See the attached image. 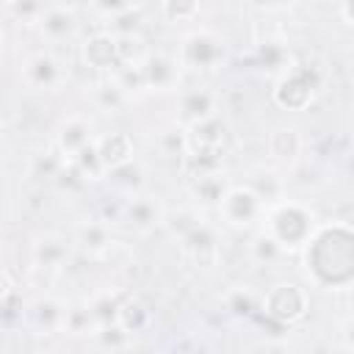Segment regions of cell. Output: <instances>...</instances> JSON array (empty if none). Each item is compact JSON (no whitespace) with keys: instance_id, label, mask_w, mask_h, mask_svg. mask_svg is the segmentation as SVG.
<instances>
[{"instance_id":"cell-1","label":"cell","mask_w":354,"mask_h":354,"mask_svg":"<svg viewBox=\"0 0 354 354\" xmlns=\"http://www.w3.org/2000/svg\"><path fill=\"white\" fill-rule=\"evenodd\" d=\"M304 266L310 279L326 290H346L354 285V227L329 221L315 227L304 243Z\"/></svg>"},{"instance_id":"cell-21","label":"cell","mask_w":354,"mask_h":354,"mask_svg":"<svg viewBox=\"0 0 354 354\" xmlns=\"http://www.w3.org/2000/svg\"><path fill=\"white\" fill-rule=\"evenodd\" d=\"M66 307L61 304V301H55V299H41V301H36V304H30V318H33V324L39 326V329H44V332H58V329H64L66 326Z\"/></svg>"},{"instance_id":"cell-5","label":"cell","mask_w":354,"mask_h":354,"mask_svg":"<svg viewBox=\"0 0 354 354\" xmlns=\"http://www.w3.org/2000/svg\"><path fill=\"white\" fill-rule=\"evenodd\" d=\"M177 58L188 69H216L224 61V39L207 28L191 30L180 44Z\"/></svg>"},{"instance_id":"cell-31","label":"cell","mask_w":354,"mask_h":354,"mask_svg":"<svg viewBox=\"0 0 354 354\" xmlns=\"http://www.w3.org/2000/svg\"><path fill=\"white\" fill-rule=\"evenodd\" d=\"M257 64L263 69H279L285 64V47L279 41H266L257 47Z\"/></svg>"},{"instance_id":"cell-34","label":"cell","mask_w":354,"mask_h":354,"mask_svg":"<svg viewBox=\"0 0 354 354\" xmlns=\"http://www.w3.org/2000/svg\"><path fill=\"white\" fill-rule=\"evenodd\" d=\"M340 14L348 25H354V0H340Z\"/></svg>"},{"instance_id":"cell-23","label":"cell","mask_w":354,"mask_h":354,"mask_svg":"<svg viewBox=\"0 0 354 354\" xmlns=\"http://www.w3.org/2000/svg\"><path fill=\"white\" fill-rule=\"evenodd\" d=\"M77 243H80L83 252L100 254V252H105V249L113 243V238H111V230H108L105 221H86V224L77 230Z\"/></svg>"},{"instance_id":"cell-29","label":"cell","mask_w":354,"mask_h":354,"mask_svg":"<svg viewBox=\"0 0 354 354\" xmlns=\"http://www.w3.org/2000/svg\"><path fill=\"white\" fill-rule=\"evenodd\" d=\"M199 14V0H163V17L169 22H191Z\"/></svg>"},{"instance_id":"cell-4","label":"cell","mask_w":354,"mask_h":354,"mask_svg":"<svg viewBox=\"0 0 354 354\" xmlns=\"http://www.w3.org/2000/svg\"><path fill=\"white\" fill-rule=\"evenodd\" d=\"M307 307H310V296L301 285L296 282H277L274 288H268L263 293V307L260 313L271 321H279V324H296L307 315Z\"/></svg>"},{"instance_id":"cell-20","label":"cell","mask_w":354,"mask_h":354,"mask_svg":"<svg viewBox=\"0 0 354 354\" xmlns=\"http://www.w3.org/2000/svg\"><path fill=\"white\" fill-rule=\"evenodd\" d=\"M246 185L266 202V207L282 202V188H285V183H282V177H279L274 169H254Z\"/></svg>"},{"instance_id":"cell-36","label":"cell","mask_w":354,"mask_h":354,"mask_svg":"<svg viewBox=\"0 0 354 354\" xmlns=\"http://www.w3.org/2000/svg\"><path fill=\"white\" fill-rule=\"evenodd\" d=\"M83 0H58V6H66V8H75V6H80Z\"/></svg>"},{"instance_id":"cell-35","label":"cell","mask_w":354,"mask_h":354,"mask_svg":"<svg viewBox=\"0 0 354 354\" xmlns=\"http://www.w3.org/2000/svg\"><path fill=\"white\" fill-rule=\"evenodd\" d=\"M257 6H266V8H282V6H288L290 0H254Z\"/></svg>"},{"instance_id":"cell-11","label":"cell","mask_w":354,"mask_h":354,"mask_svg":"<svg viewBox=\"0 0 354 354\" xmlns=\"http://www.w3.org/2000/svg\"><path fill=\"white\" fill-rule=\"evenodd\" d=\"M94 141V133H91V122L86 116H69L61 122L58 133H55V144H58V155L64 160L75 158L83 147H88Z\"/></svg>"},{"instance_id":"cell-13","label":"cell","mask_w":354,"mask_h":354,"mask_svg":"<svg viewBox=\"0 0 354 354\" xmlns=\"http://www.w3.org/2000/svg\"><path fill=\"white\" fill-rule=\"evenodd\" d=\"M180 249L188 254V257H194L196 263H205L207 257H213L216 254V249H218V238H216V230L205 221V218H199L191 230H185L180 238Z\"/></svg>"},{"instance_id":"cell-22","label":"cell","mask_w":354,"mask_h":354,"mask_svg":"<svg viewBox=\"0 0 354 354\" xmlns=\"http://www.w3.org/2000/svg\"><path fill=\"white\" fill-rule=\"evenodd\" d=\"M91 100H94V105H97L100 111H105V113H116V111L127 102V91L108 75L105 80H100V83L91 88Z\"/></svg>"},{"instance_id":"cell-17","label":"cell","mask_w":354,"mask_h":354,"mask_svg":"<svg viewBox=\"0 0 354 354\" xmlns=\"http://www.w3.org/2000/svg\"><path fill=\"white\" fill-rule=\"evenodd\" d=\"M268 155L274 160H282V163H293L299 155H301V147H304V138L296 127H277L268 133Z\"/></svg>"},{"instance_id":"cell-14","label":"cell","mask_w":354,"mask_h":354,"mask_svg":"<svg viewBox=\"0 0 354 354\" xmlns=\"http://www.w3.org/2000/svg\"><path fill=\"white\" fill-rule=\"evenodd\" d=\"M94 147H97L100 160H102L105 169L122 166V163L133 160V155H136L133 138H130V133H124V130H113V133L97 136V138H94Z\"/></svg>"},{"instance_id":"cell-37","label":"cell","mask_w":354,"mask_h":354,"mask_svg":"<svg viewBox=\"0 0 354 354\" xmlns=\"http://www.w3.org/2000/svg\"><path fill=\"white\" fill-rule=\"evenodd\" d=\"M337 3H340V0H337Z\"/></svg>"},{"instance_id":"cell-25","label":"cell","mask_w":354,"mask_h":354,"mask_svg":"<svg viewBox=\"0 0 354 354\" xmlns=\"http://www.w3.org/2000/svg\"><path fill=\"white\" fill-rule=\"evenodd\" d=\"M116 47H119V64H144L149 55V47H147V39L141 36V30L116 36Z\"/></svg>"},{"instance_id":"cell-27","label":"cell","mask_w":354,"mask_h":354,"mask_svg":"<svg viewBox=\"0 0 354 354\" xmlns=\"http://www.w3.org/2000/svg\"><path fill=\"white\" fill-rule=\"evenodd\" d=\"M116 321L133 335V332H138V329H144L147 326V321H149V313L138 304V301H122L119 304V313H116Z\"/></svg>"},{"instance_id":"cell-28","label":"cell","mask_w":354,"mask_h":354,"mask_svg":"<svg viewBox=\"0 0 354 354\" xmlns=\"http://www.w3.org/2000/svg\"><path fill=\"white\" fill-rule=\"evenodd\" d=\"M249 252H252V257L257 260V263H274V260H279L285 252H282V246L263 230L252 243H249Z\"/></svg>"},{"instance_id":"cell-8","label":"cell","mask_w":354,"mask_h":354,"mask_svg":"<svg viewBox=\"0 0 354 354\" xmlns=\"http://www.w3.org/2000/svg\"><path fill=\"white\" fill-rule=\"evenodd\" d=\"M119 218L136 232H149L152 227L163 224L166 213H163V205L158 202V196L133 194L119 202Z\"/></svg>"},{"instance_id":"cell-3","label":"cell","mask_w":354,"mask_h":354,"mask_svg":"<svg viewBox=\"0 0 354 354\" xmlns=\"http://www.w3.org/2000/svg\"><path fill=\"white\" fill-rule=\"evenodd\" d=\"M318 72L310 64H293L285 69V75L277 80L274 88V102L285 111H304L315 94H318Z\"/></svg>"},{"instance_id":"cell-16","label":"cell","mask_w":354,"mask_h":354,"mask_svg":"<svg viewBox=\"0 0 354 354\" xmlns=\"http://www.w3.org/2000/svg\"><path fill=\"white\" fill-rule=\"evenodd\" d=\"M105 180H108V185H111L116 194L133 196V194H141L144 180H147V169L133 158V160H127V163H122V166L108 169V171H105Z\"/></svg>"},{"instance_id":"cell-33","label":"cell","mask_w":354,"mask_h":354,"mask_svg":"<svg viewBox=\"0 0 354 354\" xmlns=\"http://www.w3.org/2000/svg\"><path fill=\"white\" fill-rule=\"evenodd\" d=\"M343 346L346 348H354V318H348L343 324Z\"/></svg>"},{"instance_id":"cell-30","label":"cell","mask_w":354,"mask_h":354,"mask_svg":"<svg viewBox=\"0 0 354 354\" xmlns=\"http://www.w3.org/2000/svg\"><path fill=\"white\" fill-rule=\"evenodd\" d=\"M138 28H141V11H138V8H127V11L116 14V17H111V22H108V30H111L113 36L138 33Z\"/></svg>"},{"instance_id":"cell-12","label":"cell","mask_w":354,"mask_h":354,"mask_svg":"<svg viewBox=\"0 0 354 354\" xmlns=\"http://www.w3.org/2000/svg\"><path fill=\"white\" fill-rule=\"evenodd\" d=\"M83 61L100 72H113L119 66V47H116V36L111 30L94 33L83 41Z\"/></svg>"},{"instance_id":"cell-32","label":"cell","mask_w":354,"mask_h":354,"mask_svg":"<svg viewBox=\"0 0 354 354\" xmlns=\"http://www.w3.org/2000/svg\"><path fill=\"white\" fill-rule=\"evenodd\" d=\"M88 3H91L94 11H100L105 17H116L127 8H133V0H88Z\"/></svg>"},{"instance_id":"cell-7","label":"cell","mask_w":354,"mask_h":354,"mask_svg":"<svg viewBox=\"0 0 354 354\" xmlns=\"http://www.w3.org/2000/svg\"><path fill=\"white\" fill-rule=\"evenodd\" d=\"M19 77L33 91H53L64 83V66L53 53H33L22 61Z\"/></svg>"},{"instance_id":"cell-15","label":"cell","mask_w":354,"mask_h":354,"mask_svg":"<svg viewBox=\"0 0 354 354\" xmlns=\"http://www.w3.org/2000/svg\"><path fill=\"white\" fill-rule=\"evenodd\" d=\"M216 113V97L207 88H191L180 94V122L185 127L207 119Z\"/></svg>"},{"instance_id":"cell-18","label":"cell","mask_w":354,"mask_h":354,"mask_svg":"<svg viewBox=\"0 0 354 354\" xmlns=\"http://www.w3.org/2000/svg\"><path fill=\"white\" fill-rule=\"evenodd\" d=\"M41 36L47 41H64L75 33V11L66 6H50L39 19Z\"/></svg>"},{"instance_id":"cell-10","label":"cell","mask_w":354,"mask_h":354,"mask_svg":"<svg viewBox=\"0 0 354 354\" xmlns=\"http://www.w3.org/2000/svg\"><path fill=\"white\" fill-rule=\"evenodd\" d=\"M180 58L174 55H166V53H149L147 61L141 64L144 69V83L147 88H155V91H171L180 80Z\"/></svg>"},{"instance_id":"cell-9","label":"cell","mask_w":354,"mask_h":354,"mask_svg":"<svg viewBox=\"0 0 354 354\" xmlns=\"http://www.w3.org/2000/svg\"><path fill=\"white\" fill-rule=\"evenodd\" d=\"M224 144H227V122L218 113H213V116L188 127V152L221 158Z\"/></svg>"},{"instance_id":"cell-19","label":"cell","mask_w":354,"mask_h":354,"mask_svg":"<svg viewBox=\"0 0 354 354\" xmlns=\"http://www.w3.org/2000/svg\"><path fill=\"white\" fill-rule=\"evenodd\" d=\"M33 260L44 268H61L69 260V243L55 232H44L33 241Z\"/></svg>"},{"instance_id":"cell-2","label":"cell","mask_w":354,"mask_h":354,"mask_svg":"<svg viewBox=\"0 0 354 354\" xmlns=\"http://www.w3.org/2000/svg\"><path fill=\"white\" fill-rule=\"evenodd\" d=\"M315 216L307 205L301 202H277L271 205V210H266V232L282 246V252H293L301 249L310 235L315 232Z\"/></svg>"},{"instance_id":"cell-24","label":"cell","mask_w":354,"mask_h":354,"mask_svg":"<svg viewBox=\"0 0 354 354\" xmlns=\"http://www.w3.org/2000/svg\"><path fill=\"white\" fill-rule=\"evenodd\" d=\"M227 310L232 313V315H243V318H252V315H257V310L263 307V296H257L249 285H238V288H232L230 293H227Z\"/></svg>"},{"instance_id":"cell-6","label":"cell","mask_w":354,"mask_h":354,"mask_svg":"<svg viewBox=\"0 0 354 354\" xmlns=\"http://www.w3.org/2000/svg\"><path fill=\"white\" fill-rule=\"evenodd\" d=\"M218 213L230 227H252L263 218L266 202L249 185H227L224 196L218 199Z\"/></svg>"},{"instance_id":"cell-26","label":"cell","mask_w":354,"mask_h":354,"mask_svg":"<svg viewBox=\"0 0 354 354\" xmlns=\"http://www.w3.org/2000/svg\"><path fill=\"white\" fill-rule=\"evenodd\" d=\"M191 191L205 202V205H218V199L224 196L227 185L221 180V174H210V177H199V180H191Z\"/></svg>"}]
</instances>
